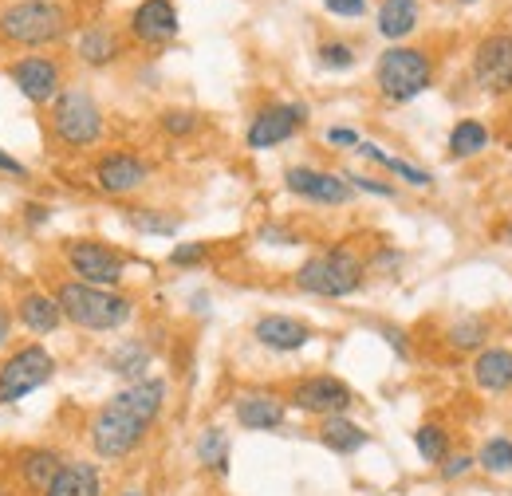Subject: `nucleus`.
I'll use <instances>...</instances> for the list:
<instances>
[{"instance_id":"obj_30","label":"nucleus","mask_w":512,"mask_h":496,"mask_svg":"<svg viewBox=\"0 0 512 496\" xmlns=\"http://www.w3.org/2000/svg\"><path fill=\"white\" fill-rule=\"evenodd\" d=\"M485 339H489V323H485L481 315L461 319V323H453V327H449V343H453L457 351H477Z\"/></svg>"},{"instance_id":"obj_13","label":"nucleus","mask_w":512,"mask_h":496,"mask_svg":"<svg viewBox=\"0 0 512 496\" xmlns=\"http://www.w3.org/2000/svg\"><path fill=\"white\" fill-rule=\"evenodd\" d=\"M91 178H95L99 193H107V197H127V193L146 186L150 166H146L138 154H130V150H107V154L95 162Z\"/></svg>"},{"instance_id":"obj_37","label":"nucleus","mask_w":512,"mask_h":496,"mask_svg":"<svg viewBox=\"0 0 512 496\" xmlns=\"http://www.w3.org/2000/svg\"><path fill=\"white\" fill-rule=\"evenodd\" d=\"M323 8H327L331 16H343V20L367 16V0H323Z\"/></svg>"},{"instance_id":"obj_38","label":"nucleus","mask_w":512,"mask_h":496,"mask_svg":"<svg viewBox=\"0 0 512 496\" xmlns=\"http://www.w3.org/2000/svg\"><path fill=\"white\" fill-rule=\"evenodd\" d=\"M327 142H331V146H343V150H355L363 138H359L351 126H331V130H327Z\"/></svg>"},{"instance_id":"obj_29","label":"nucleus","mask_w":512,"mask_h":496,"mask_svg":"<svg viewBox=\"0 0 512 496\" xmlns=\"http://www.w3.org/2000/svg\"><path fill=\"white\" fill-rule=\"evenodd\" d=\"M414 445H418V453H422V461H426V465H442V461L449 457V434L442 430V426H434V422L418 426Z\"/></svg>"},{"instance_id":"obj_23","label":"nucleus","mask_w":512,"mask_h":496,"mask_svg":"<svg viewBox=\"0 0 512 496\" xmlns=\"http://www.w3.org/2000/svg\"><path fill=\"white\" fill-rule=\"evenodd\" d=\"M473 382L489 394H505L512 386V351H505V347L481 351L477 363H473Z\"/></svg>"},{"instance_id":"obj_9","label":"nucleus","mask_w":512,"mask_h":496,"mask_svg":"<svg viewBox=\"0 0 512 496\" xmlns=\"http://www.w3.org/2000/svg\"><path fill=\"white\" fill-rule=\"evenodd\" d=\"M8 79L12 87L32 103V107H48L60 91H64V67L56 56H20L16 63H8Z\"/></svg>"},{"instance_id":"obj_40","label":"nucleus","mask_w":512,"mask_h":496,"mask_svg":"<svg viewBox=\"0 0 512 496\" xmlns=\"http://www.w3.org/2000/svg\"><path fill=\"white\" fill-rule=\"evenodd\" d=\"M52 217V205H40V201H32V205H24V221L32 225V229H40L44 221Z\"/></svg>"},{"instance_id":"obj_8","label":"nucleus","mask_w":512,"mask_h":496,"mask_svg":"<svg viewBox=\"0 0 512 496\" xmlns=\"http://www.w3.org/2000/svg\"><path fill=\"white\" fill-rule=\"evenodd\" d=\"M64 264L79 284H95V288H119L127 276V256L107 241H95V237L67 241Z\"/></svg>"},{"instance_id":"obj_4","label":"nucleus","mask_w":512,"mask_h":496,"mask_svg":"<svg viewBox=\"0 0 512 496\" xmlns=\"http://www.w3.org/2000/svg\"><path fill=\"white\" fill-rule=\"evenodd\" d=\"M367 280V260L351 245H335L327 252H316L296 268V288L320 300H347L363 288Z\"/></svg>"},{"instance_id":"obj_31","label":"nucleus","mask_w":512,"mask_h":496,"mask_svg":"<svg viewBox=\"0 0 512 496\" xmlns=\"http://www.w3.org/2000/svg\"><path fill=\"white\" fill-rule=\"evenodd\" d=\"M130 225L138 233H150V237H174L178 233V217H162L158 209H130Z\"/></svg>"},{"instance_id":"obj_5","label":"nucleus","mask_w":512,"mask_h":496,"mask_svg":"<svg viewBox=\"0 0 512 496\" xmlns=\"http://www.w3.org/2000/svg\"><path fill=\"white\" fill-rule=\"evenodd\" d=\"M48 126L52 138L64 150H91L103 138V107L95 103L91 91L83 87H64L52 103H48Z\"/></svg>"},{"instance_id":"obj_17","label":"nucleus","mask_w":512,"mask_h":496,"mask_svg":"<svg viewBox=\"0 0 512 496\" xmlns=\"http://www.w3.org/2000/svg\"><path fill=\"white\" fill-rule=\"evenodd\" d=\"M253 339L276 355H292L312 343V327L296 315H260L253 323Z\"/></svg>"},{"instance_id":"obj_34","label":"nucleus","mask_w":512,"mask_h":496,"mask_svg":"<svg viewBox=\"0 0 512 496\" xmlns=\"http://www.w3.org/2000/svg\"><path fill=\"white\" fill-rule=\"evenodd\" d=\"M158 126H162L170 138H186V134L197 130V115H193V111H162V115H158Z\"/></svg>"},{"instance_id":"obj_41","label":"nucleus","mask_w":512,"mask_h":496,"mask_svg":"<svg viewBox=\"0 0 512 496\" xmlns=\"http://www.w3.org/2000/svg\"><path fill=\"white\" fill-rule=\"evenodd\" d=\"M0 174H12V178H28V166L20 158H12L8 150H0Z\"/></svg>"},{"instance_id":"obj_39","label":"nucleus","mask_w":512,"mask_h":496,"mask_svg":"<svg viewBox=\"0 0 512 496\" xmlns=\"http://www.w3.org/2000/svg\"><path fill=\"white\" fill-rule=\"evenodd\" d=\"M469 465H473V457H469V453L446 457V461H442V477H446V481H457L461 473H469Z\"/></svg>"},{"instance_id":"obj_43","label":"nucleus","mask_w":512,"mask_h":496,"mask_svg":"<svg viewBox=\"0 0 512 496\" xmlns=\"http://www.w3.org/2000/svg\"><path fill=\"white\" fill-rule=\"evenodd\" d=\"M12 323H16V319H12V308H4V304H0V351H4V347H8V339H12Z\"/></svg>"},{"instance_id":"obj_36","label":"nucleus","mask_w":512,"mask_h":496,"mask_svg":"<svg viewBox=\"0 0 512 496\" xmlns=\"http://www.w3.org/2000/svg\"><path fill=\"white\" fill-rule=\"evenodd\" d=\"M343 178L351 189H363V193H375V197H394L398 193L390 182H379V178H363V174H343Z\"/></svg>"},{"instance_id":"obj_15","label":"nucleus","mask_w":512,"mask_h":496,"mask_svg":"<svg viewBox=\"0 0 512 496\" xmlns=\"http://www.w3.org/2000/svg\"><path fill=\"white\" fill-rule=\"evenodd\" d=\"M60 469H64V453L52 449V445H28V449H20L16 461H12L16 485H20V493H28V496L48 493V485L56 481Z\"/></svg>"},{"instance_id":"obj_7","label":"nucleus","mask_w":512,"mask_h":496,"mask_svg":"<svg viewBox=\"0 0 512 496\" xmlns=\"http://www.w3.org/2000/svg\"><path fill=\"white\" fill-rule=\"evenodd\" d=\"M56 355L44 343H24L0 363V406H16L56 378Z\"/></svg>"},{"instance_id":"obj_33","label":"nucleus","mask_w":512,"mask_h":496,"mask_svg":"<svg viewBox=\"0 0 512 496\" xmlns=\"http://www.w3.org/2000/svg\"><path fill=\"white\" fill-rule=\"evenodd\" d=\"M320 63L327 71H351L355 67V48L343 44V40H327V44H320Z\"/></svg>"},{"instance_id":"obj_6","label":"nucleus","mask_w":512,"mask_h":496,"mask_svg":"<svg viewBox=\"0 0 512 496\" xmlns=\"http://www.w3.org/2000/svg\"><path fill=\"white\" fill-rule=\"evenodd\" d=\"M434 83V63L422 48L390 44L375 63V87L386 103H414Z\"/></svg>"},{"instance_id":"obj_16","label":"nucleus","mask_w":512,"mask_h":496,"mask_svg":"<svg viewBox=\"0 0 512 496\" xmlns=\"http://www.w3.org/2000/svg\"><path fill=\"white\" fill-rule=\"evenodd\" d=\"M178 28H182V16H178L174 0H142L130 12V36L138 44H150V48L170 44L178 36Z\"/></svg>"},{"instance_id":"obj_21","label":"nucleus","mask_w":512,"mask_h":496,"mask_svg":"<svg viewBox=\"0 0 512 496\" xmlns=\"http://www.w3.org/2000/svg\"><path fill=\"white\" fill-rule=\"evenodd\" d=\"M320 441L327 445V449H331V453H339V457H351V453L367 449L371 434H367L359 422H351L347 414H331V418H323V422H320Z\"/></svg>"},{"instance_id":"obj_25","label":"nucleus","mask_w":512,"mask_h":496,"mask_svg":"<svg viewBox=\"0 0 512 496\" xmlns=\"http://www.w3.org/2000/svg\"><path fill=\"white\" fill-rule=\"evenodd\" d=\"M107 371L119 374V378H130V382L146 378V371H150V347L138 343V339H123V343L107 355Z\"/></svg>"},{"instance_id":"obj_46","label":"nucleus","mask_w":512,"mask_h":496,"mask_svg":"<svg viewBox=\"0 0 512 496\" xmlns=\"http://www.w3.org/2000/svg\"><path fill=\"white\" fill-rule=\"evenodd\" d=\"M461 4H477V0H461Z\"/></svg>"},{"instance_id":"obj_3","label":"nucleus","mask_w":512,"mask_h":496,"mask_svg":"<svg viewBox=\"0 0 512 496\" xmlns=\"http://www.w3.org/2000/svg\"><path fill=\"white\" fill-rule=\"evenodd\" d=\"M56 300H60V311L71 327L95 331V335H111L134 319V300L123 296L119 288H95V284L67 280L56 288Z\"/></svg>"},{"instance_id":"obj_47","label":"nucleus","mask_w":512,"mask_h":496,"mask_svg":"<svg viewBox=\"0 0 512 496\" xmlns=\"http://www.w3.org/2000/svg\"><path fill=\"white\" fill-rule=\"evenodd\" d=\"M123 496H142V493H123Z\"/></svg>"},{"instance_id":"obj_20","label":"nucleus","mask_w":512,"mask_h":496,"mask_svg":"<svg viewBox=\"0 0 512 496\" xmlns=\"http://www.w3.org/2000/svg\"><path fill=\"white\" fill-rule=\"evenodd\" d=\"M44 496H103V473L91 461H64Z\"/></svg>"},{"instance_id":"obj_45","label":"nucleus","mask_w":512,"mask_h":496,"mask_svg":"<svg viewBox=\"0 0 512 496\" xmlns=\"http://www.w3.org/2000/svg\"><path fill=\"white\" fill-rule=\"evenodd\" d=\"M0 496H16V493H12V485H8V481H0Z\"/></svg>"},{"instance_id":"obj_10","label":"nucleus","mask_w":512,"mask_h":496,"mask_svg":"<svg viewBox=\"0 0 512 496\" xmlns=\"http://www.w3.org/2000/svg\"><path fill=\"white\" fill-rule=\"evenodd\" d=\"M288 402L304 414H316V418H331V414H347L355 406V394L343 378L335 374H312V378H300L288 394Z\"/></svg>"},{"instance_id":"obj_27","label":"nucleus","mask_w":512,"mask_h":496,"mask_svg":"<svg viewBox=\"0 0 512 496\" xmlns=\"http://www.w3.org/2000/svg\"><path fill=\"white\" fill-rule=\"evenodd\" d=\"M489 146V130L481 119H461V123L449 130V154L453 158H473Z\"/></svg>"},{"instance_id":"obj_48","label":"nucleus","mask_w":512,"mask_h":496,"mask_svg":"<svg viewBox=\"0 0 512 496\" xmlns=\"http://www.w3.org/2000/svg\"><path fill=\"white\" fill-rule=\"evenodd\" d=\"M509 241H512V225H509Z\"/></svg>"},{"instance_id":"obj_12","label":"nucleus","mask_w":512,"mask_h":496,"mask_svg":"<svg viewBox=\"0 0 512 496\" xmlns=\"http://www.w3.org/2000/svg\"><path fill=\"white\" fill-rule=\"evenodd\" d=\"M473 79L489 95H509L512 91V36L493 32L477 44L473 52Z\"/></svg>"},{"instance_id":"obj_32","label":"nucleus","mask_w":512,"mask_h":496,"mask_svg":"<svg viewBox=\"0 0 512 496\" xmlns=\"http://www.w3.org/2000/svg\"><path fill=\"white\" fill-rule=\"evenodd\" d=\"M477 465L489 469V473H512V441L509 437H493L481 445L477 453Z\"/></svg>"},{"instance_id":"obj_1","label":"nucleus","mask_w":512,"mask_h":496,"mask_svg":"<svg viewBox=\"0 0 512 496\" xmlns=\"http://www.w3.org/2000/svg\"><path fill=\"white\" fill-rule=\"evenodd\" d=\"M162 406H166V382L162 378H138L123 386L119 394H111L91 426H87V441H91V453L99 461H127L130 453L146 441L150 426L162 418Z\"/></svg>"},{"instance_id":"obj_22","label":"nucleus","mask_w":512,"mask_h":496,"mask_svg":"<svg viewBox=\"0 0 512 496\" xmlns=\"http://www.w3.org/2000/svg\"><path fill=\"white\" fill-rule=\"evenodd\" d=\"M119 56H123V44L107 24H87L79 32V60L87 67H111Z\"/></svg>"},{"instance_id":"obj_42","label":"nucleus","mask_w":512,"mask_h":496,"mask_svg":"<svg viewBox=\"0 0 512 496\" xmlns=\"http://www.w3.org/2000/svg\"><path fill=\"white\" fill-rule=\"evenodd\" d=\"M383 335H386V343H390V347H394V351H398L402 359L410 355V343H406V335H402L398 327H383Z\"/></svg>"},{"instance_id":"obj_35","label":"nucleus","mask_w":512,"mask_h":496,"mask_svg":"<svg viewBox=\"0 0 512 496\" xmlns=\"http://www.w3.org/2000/svg\"><path fill=\"white\" fill-rule=\"evenodd\" d=\"M205 256H209V245H201V241H186V245L170 248L174 268H197V264H205Z\"/></svg>"},{"instance_id":"obj_2","label":"nucleus","mask_w":512,"mask_h":496,"mask_svg":"<svg viewBox=\"0 0 512 496\" xmlns=\"http://www.w3.org/2000/svg\"><path fill=\"white\" fill-rule=\"evenodd\" d=\"M71 32V12L60 0H12L0 8V40L8 48H56Z\"/></svg>"},{"instance_id":"obj_14","label":"nucleus","mask_w":512,"mask_h":496,"mask_svg":"<svg viewBox=\"0 0 512 496\" xmlns=\"http://www.w3.org/2000/svg\"><path fill=\"white\" fill-rule=\"evenodd\" d=\"M284 186H288V193H296L304 201H316V205H347L351 193H355L343 174L316 170V166H292L284 174Z\"/></svg>"},{"instance_id":"obj_24","label":"nucleus","mask_w":512,"mask_h":496,"mask_svg":"<svg viewBox=\"0 0 512 496\" xmlns=\"http://www.w3.org/2000/svg\"><path fill=\"white\" fill-rule=\"evenodd\" d=\"M418 28V0H383L379 4V36L390 44L406 40Z\"/></svg>"},{"instance_id":"obj_44","label":"nucleus","mask_w":512,"mask_h":496,"mask_svg":"<svg viewBox=\"0 0 512 496\" xmlns=\"http://www.w3.org/2000/svg\"><path fill=\"white\" fill-rule=\"evenodd\" d=\"M260 237H264V241H280V245H296V237L284 233V229H260Z\"/></svg>"},{"instance_id":"obj_28","label":"nucleus","mask_w":512,"mask_h":496,"mask_svg":"<svg viewBox=\"0 0 512 496\" xmlns=\"http://www.w3.org/2000/svg\"><path fill=\"white\" fill-rule=\"evenodd\" d=\"M197 457H201V465H209L213 473H229V434L225 430H217V426H209L201 441H197Z\"/></svg>"},{"instance_id":"obj_11","label":"nucleus","mask_w":512,"mask_h":496,"mask_svg":"<svg viewBox=\"0 0 512 496\" xmlns=\"http://www.w3.org/2000/svg\"><path fill=\"white\" fill-rule=\"evenodd\" d=\"M308 123V107L304 103H268L253 115V123L245 130L249 150H272L288 138H296V130Z\"/></svg>"},{"instance_id":"obj_18","label":"nucleus","mask_w":512,"mask_h":496,"mask_svg":"<svg viewBox=\"0 0 512 496\" xmlns=\"http://www.w3.org/2000/svg\"><path fill=\"white\" fill-rule=\"evenodd\" d=\"M12 319H16L28 335H56V331H60V323H64V311H60L56 292L28 288V292H20V296H16Z\"/></svg>"},{"instance_id":"obj_26","label":"nucleus","mask_w":512,"mask_h":496,"mask_svg":"<svg viewBox=\"0 0 512 496\" xmlns=\"http://www.w3.org/2000/svg\"><path fill=\"white\" fill-rule=\"evenodd\" d=\"M363 158H371V162H379L383 170H390L394 178H402V182H410V186L426 189L434 186V178H430V170H418V166H410V162H402V158H394V154H386L383 146H375V142H359L355 146Z\"/></svg>"},{"instance_id":"obj_19","label":"nucleus","mask_w":512,"mask_h":496,"mask_svg":"<svg viewBox=\"0 0 512 496\" xmlns=\"http://www.w3.org/2000/svg\"><path fill=\"white\" fill-rule=\"evenodd\" d=\"M233 418L241 430H253V434H268V430H280L284 418H288V406L276 398V394H245L233 402Z\"/></svg>"}]
</instances>
